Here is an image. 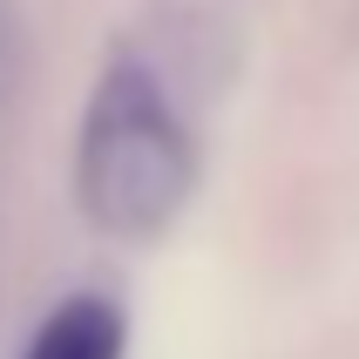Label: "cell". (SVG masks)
Segmentation results:
<instances>
[{"instance_id":"2","label":"cell","mask_w":359,"mask_h":359,"mask_svg":"<svg viewBox=\"0 0 359 359\" xmlns=\"http://www.w3.org/2000/svg\"><path fill=\"white\" fill-rule=\"evenodd\" d=\"M20 359H129V319H122L116 299L75 292V299H61L34 325V339L20 346Z\"/></svg>"},{"instance_id":"1","label":"cell","mask_w":359,"mask_h":359,"mask_svg":"<svg viewBox=\"0 0 359 359\" xmlns=\"http://www.w3.org/2000/svg\"><path fill=\"white\" fill-rule=\"evenodd\" d=\"M197 197V136L142 61H109L75 136V203L102 238L156 244Z\"/></svg>"}]
</instances>
